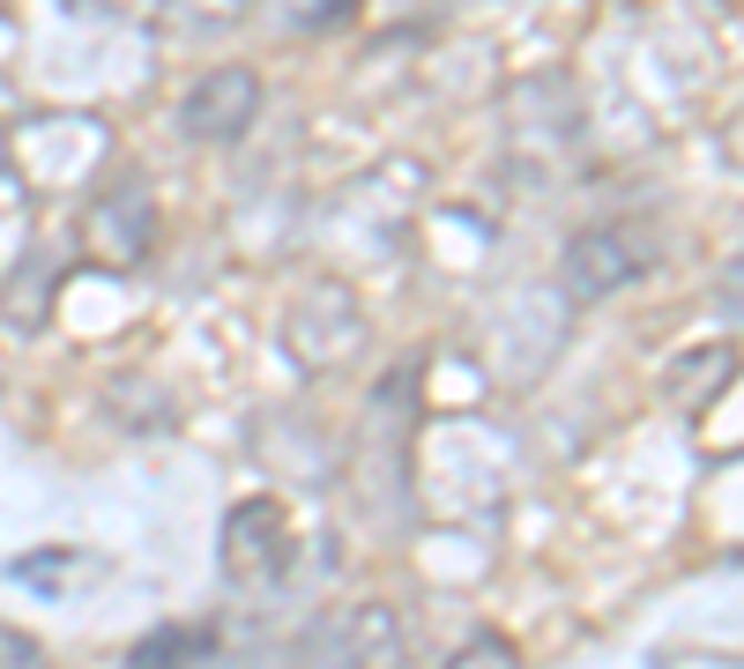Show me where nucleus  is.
Wrapping results in <instances>:
<instances>
[{
  "label": "nucleus",
  "mask_w": 744,
  "mask_h": 669,
  "mask_svg": "<svg viewBox=\"0 0 744 669\" xmlns=\"http://www.w3.org/2000/svg\"><path fill=\"white\" fill-rule=\"evenodd\" d=\"M253 112H261V74L253 68H217L201 74L187 104H179V126L194 134V142H231V134H247Z\"/></svg>",
  "instance_id": "nucleus-2"
},
{
  "label": "nucleus",
  "mask_w": 744,
  "mask_h": 669,
  "mask_svg": "<svg viewBox=\"0 0 744 669\" xmlns=\"http://www.w3.org/2000/svg\"><path fill=\"white\" fill-rule=\"evenodd\" d=\"M217 647V632H201V625H164V632H149L142 647H134V662H157V655H209Z\"/></svg>",
  "instance_id": "nucleus-3"
},
{
  "label": "nucleus",
  "mask_w": 744,
  "mask_h": 669,
  "mask_svg": "<svg viewBox=\"0 0 744 669\" xmlns=\"http://www.w3.org/2000/svg\"><path fill=\"white\" fill-rule=\"evenodd\" d=\"M655 268V246H647V231L619 223V231H589V239H573L566 253V291L573 297H611L625 291L633 275Z\"/></svg>",
  "instance_id": "nucleus-1"
}]
</instances>
